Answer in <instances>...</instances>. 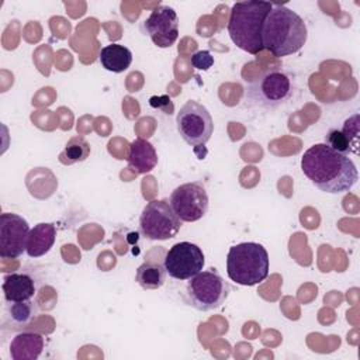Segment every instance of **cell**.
<instances>
[{
  "label": "cell",
  "instance_id": "obj_1",
  "mask_svg": "<svg viewBox=\"0 0 360 360\" xmlns=\"http://www.w3.org/2000/svg\"><path fill=\"white\" fill-rule=\"evenodd\" d=\"M301 170L315 187L329 194L349 191L359 179L354 162L326 143H315L304 152Z\"/></svg>",
  "mask_w": 360,
  "mask_h": 360
},
{
  "label": "cell",
  "instance_id": "obj_2",
  "mask_svg": "<svg viewBox=\"0 0 360 360\" xmlns=\"http://www.w3.org/2000/svg\"><path fill=\"white\" fill-rule=\"evenodd\" d=\"M305 21L284 4H274L269 11L262 31L263 49L277 58L297 53L307 42Z\"/></svg>",
  "mask_w": 360,
  "mask_h": 360
},
{
  "label": "cell",
  "instance_id": "obj_3",
  "mask_svg": "<svg viewBox=\"0 0 360 360\" xmlns=\"http://www.w3.org/2000/svg\"><path fill=\"white\" fill-rule=\"evenodd\" d=\"M273 3L270 1H239L231 8L226 30L231 41L242 51L257 55L263 51L262 31L263 24Z\"/></svg>",
  "mask_w": 360,
  "mask_h": 360
},
{
  "label": "cell",
  "instance_id": "obj_4",
  "mask_svg": "<svg viewBox=\"0 0 360 360\" xmlns=\"http://www.w3.org/2000/svg\"><path fill=\"white\" fill-rule=\"evenodd\" d=\"M269 267V253L260 243L242 242L228 250L226 274L239 285L252 287L264 281Z\"/></svg>",
  "mask_w": 360,
  "mask_h": 360
},
{
  "label": "cell",
  "instance_id": "obj_5",
  "mask_svg": "<svg viewBox=\"0 0 360 360\" xmlns=\"http://www.w3.org/2000/svg\"><path fill=\"white\" fill-rule=\"evenodd\" d=\"M294 93V82L283 69H269L252 80L245 91L246 104L260 108H276L287 103Z\"/></svg>",
  "mask_w": 360,
  "mask_h": 360
},
{
  "label": "cell",
  "instance_id": "obj_6",
  "mask_svg": "<svg viewBox=\"0 0 360 360\" xmlns=\"http://www.w3.org/2000/svg\"><path fill=\"white\" fill-rule=\"evenodd\" d=\"M229 284L214 270L200 271L188 278L186 285L187 304L197 311H212L219 308L228 298Z\"/></svg>",
  "mask_w": 360,
  "mask_h": 360
},
{
  "label": "cell",
  "instance_id": "obj_7",
  "mask_svg": "<svg viewBox=\"0 0 360 360\" xmlns=\"http://www.w3.org/2000/svg\"><path fill=\"white\" fill-rule=\"evenodd\" d=\"M181 221L166 200L149 201L139 217V231L150 240H167L177 235Z\"/></svg>",
  "mask_w": 360,
  "mask_h": 360
},
{
  "label": "cell",
  "instance_id": "obj_8",
  "mask_svg": "<svg viewBox=\"0 0 360 360\" xmlns=\"http://www.w3.org/2000/svg\"><path fill=\"white\" fill-rule=\"evenodd\" d=\"M176 124L180 136L191 146H204L214 131L211 114L195 100H188L180 107Z\"/></svg>",
  "mask_w": 360,
  "mask_h": 360
},
{
  "label": "cell",
  "instance_id": "obj_9",
  "mask_svg": "<svg viewBox=\"0 0 360 360\" xmlns=\"http://www.w3.org/2000/svg\"><path fill=\"white\" fill-rule=\"evenodd\" d=\"M169 204L181 222H195L208 211V194L200 181L184 183L172 191Z\"/></svg>",
  "mask_w": 360,
  "mask_h": 360
},
{
  "label": "cell",
  "instance_id": "obj_10",
  "mask_svg": "<svg viewBox=\"0 0 360 360\" xmlns=\"http://www.w3.org/2000/svg\"><path fill=\"white\" fill-rule=\"evenodd\" d=\"M205 256L200 246L191 242H179L165 255L163 266L174 280H188L202 270Z\"/></svg>",
  "mask_w": 360,
  "mask_h": 360
},
{
  "label": "cell",
  "instance_id": "obj_11",
  "mask_svg": "<svg viewBox=\"0 0 360 360\" xmlns=\"http://www.w3.org/2000/svg\"><path fill=\"white\" fill-rule=\"evenodd\" d=\"M27 219L14 212L0 215V256L3 259H15L27 252L30 236Z\"/></svg>",
  "mask_w": 360,
  "mask_h": 360
},
{
  "label": "cell",
  "instance_id": "obj_12",
  "mask_svg": "<svg viewBox=\"0 0 360 360\" xmlns=\"http://www.w3.org/2000/svg\"><path fill=\"white\" fill-rule=\"evenodd\" d=\"M142 28L158 48H170L179 38L177 13L170 6H158L143 21Z\"/></svg>",
  "mask_w": 360,
  "mask_h": 360
},
{
  "label": "cell",
  "instance_id": "obj_13",
  "mask_svg": "<svg viewBox=\"0 0 360 360\" xmlns=\"http://www.w3.org/2000/svg\"><path fill=\"white\" fill-rule=\"evenodd\" d=\"M128 167L139 174L149 173L158 165V153L155 146L143 139L136 138L129 143V153L127 158Z\"/></svg>",
  "mask_w": 360,
  "mask_h": 360
},
{
  "label": "cell",
  "instance_id": "obj_14",
  "mask_svg": "<svg viewBox=\"0 0 360 360\" xmlns=\"http://www.w3.org/2000/svg\"><path fill=\"white\" fill-rule=\"evenodd\" d=\"M45 346V339L38 332H20L10 342L13 360H37Z\"/></svg>",
  "mask_w": 360,
  "mask_h": 360
},
{
  "label": "cell",
  "instance_id": "obj_15",
  "mask_svg": "<svg viewBox=\"0 0 360 360\" xmlns=\"http://www.w3.org/2000/svg\"><path fill=\"white\" fill-rule=\"evenodd\" d=\"M1 287L7 302L28 301L37 291L34 278L27 273H11L4 276Z\"/></svg>",
  "mask_w": 360,
  "mask_h": 360
},
{
  "label": "cell",
  "instance_id": "obj_16",
  "mask_svg": "<svg viewBox=\"0 0 360 360\" xmlns=\"http://www.w3.org/2000/svg\"><path fill=\"white\" fill-rule=\"evenodd\" d=\"M56 239V228L51 222H39L30 231L27 242V255L30 257H41L51 250Z\"/></svg>",
  "mask_w": 360,
  "mask_h": 360
},
{
  "label": "cell",
  "instance_id": "obj_17",
  "mask_svg": "<svg viewBox=\"0 0 360 360\" xmlns=\"http://www.w3.org/2000/svg\"><path fill=\"white\" fill-rule=\"evenodd\" d=\"M98 60L105 70L112 73H122L132 63V52L121 44H110L101 48Z\"/></svg>",
  "mask_w": 360,
  "mask_h": 360
},
{
  "label": "cell",
  "instance_id": "obj_18",
  "mask_svg": "<svg viewBox=\"0 0 360 360\" xmlns=\"http://www.w3.org/2000/svg\"><path fill=\"white\" fill-rule=\"evenodd\" d=\"M167 271L163 264L156 262H145L136 269V283L143 290H158L166 281Z\"/></svg>",
  "mask_w": 360,
  "mask_h": 360
},
{
  "label": "cell",
  "instance_id": "obj_19",
  "mask_svg": "<svg viewBox=\"0 0 360 360\" xmlns=\"http://www.w3.org/2000/svg\"><path fill=\"white\" fill-rule=\"evenodd\" d=\"M90 155V145L83 136H73L68 141L63 152L60 153V162L63 165H72L83 162Z\"/></svg>",
  "mask_w": 360,
  "mask_h": 360
},
{
  "label": "cell",
  "instance_id": "obj_20",
  "mask_svg": "<svg viewBox=\"0 0 360 360\" xmlns=\"http://www.w3.org/2000/svg\"><path fill=\"white\" fill-rule=\"evenodd\" d=\"M6 314L13 323L24 326V325H28L34 319V316L37 314V308L31 300L15 301V302L8 304Z\"/></svg>",
  "mask_w": 360,
  "mask_h": 360
},
{
  "label": "cell",
  "instance_id": "obj_21",
  "mask_svg": "<svg viewBox=\"0 0 360 360\" xmlns=\"http://www.w3.org/2000/svg\"><path fill=\"white\" fill-rule=\"evenodd\" d=\"M343 135L346 136L350 148V153L359 155V114L354 112L352 117H349L340 129Z\"/></svg>",
  "mask_w": 360,
  "mask_h": 360
},
{
  "label": "cell",
  "instance_id": "obj_22",
  "mask_svg": "<svg viewBox=\"0 0 360 360\" xmlns=\"http://www.w3.org/2000/svg\"><path fill=\"white\" fill-rule=\"evenodd\" d=\"M325 143L328 146H330L332 149L340 152V153H350V148H349V142L346 139V136L343 135V132L340 129H330L328 134H326V138H325Z\"/></svg>",
  "mask_w": 360,
  "mask_h": 360
},
{
  "label": "cell",
  "instance_id": "obj_23",
  "mask_svg": "<svg viewBox=\"0 0 360 360\" xmlns=\"http://www.w3.org/2000/svg\"><path fill=\"white\" fill-rule=\"evenodd\" d=\"M191 65L198 70H208L214 65V56L210 51H197L191 56Z\"/></svg>",
  "mask_w": 360,
  "mask_h": 360
},
{
  "label": "cell",
  "instance_id": "obj_24",
  "mask_svg": "<svg viewBox=\"0 0 360 360\" xmlns=\"http://www.w3.org/2000/svg\"><path fill=\"white\" fill-rule=\"evenodd\" d=\"M149 104L152 105V107H155V108H162L163 111H165V104H167V105H173L172 104V101H170V98L167 97V96H160V97H150V100H149Z\"/></svg>",
  "mask_w": 360,
  "mask_h": 360
}]
</instances>
